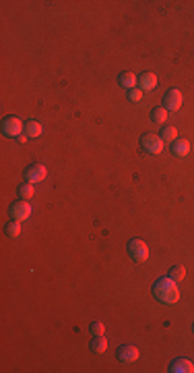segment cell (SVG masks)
<instances>
[{
  "instance_id": "obj_3",
  "label": "cell",
  "mask_w": 194,
  "mask_h": 373,
  "mask_svg": "<svg viewBox=\"0 0 194 373\" xmlns=\"http://www.w3.org/2000/svg\"><path fill=\"white\" fill-rule=\"evenodd\" d=\"M128 255L133 257L134 261H147L149 259V247H147V243L145 240H141V238H133L128 243Z\"/></svg>"
},
{
  "instance_id": "obj_9",
  "label": "cell",
  "mask_w": 194,
  "mask_h": 373,
  "mask_svg": "<svg viewBox=\"0 0 194 373\" xmlns=\"http://www.w3.org/2000/svg\"><path fill=\"white\" fill-rule=\"evenodd\" d=\"M136 87L143 89V91H153L155 87H157V75L143 73L141 77H138V81H136Z\"/></svg>"
},
{
  "instance_id": "obj_8",
  "label": "cell",
  "mask_w": 194,
  "mask_h": 373,
  "mask_svg": "<svg viewBox=\"0 0 194 373\" xmlns=\"http://www.w3.org/2000/svg\"><path fill=\"white\" fill-rule=\"evenodd\" d=\"M118 359H120V363H124V365H128V363H134L136 359H138V348L134 346V344H122L120 348H118Z\"/></svg>"
},
{
  "instance_id": "obj_21",
  "label": "cell",
  "mask_w": 194,
  "mask_h": 373,
  "mask_svg": "<svg viewBox=\"0 0 194 373\" xmlns=\"http://www.w3.org/2000/svg\"><path fill=\"white\" fill-rule=\"evenodd\" d=\"M141 98H143V89H138V87L128 89V100L130 102H141Z\"/></svg>"
},
{
  "instance_id": "obj_2",
  "label": "cell",
  "mask_w": 194,
  "mask_h": 373,
  "mask_svg": "<svg viewBox=\"0 0 194 373\" xmlns=\"http://www.w3.org/2000/svg\"><path fill=\"white\" fill-rule=\"evenodd\" d=\"M141 147L147 152V153H153V155H157L164 152V139H161V135H155V133H147L141 137Z\"/></svg>"
},
{
  "instance_id": "obj_12",
  "label": "cell",
  "mask_w": 194,
  "mask_h": 373,
  "mask_svg": "<svg viewBox=\"0 0 194 373\" xmlns=\"http://www.w3.org/2000/svg\"><path fill=\"white\" fill-rule=\"evenodd\" d=\"M136 81H138V77L134 75V73H130V71H124V73H120V77H118V83H120V87H124V89H134L136 87Z\"/></svg>"
},
{
  "instance_id": "obj_4",
  "label": "cell",
  "mask_w": 194,
  "mask_h": 373,
  "mask_svg": "<svg viewBox=\"0 0 194 373\" xmlns=\"http://www.w3.org/2000/svg\"><path fill=\"white\" fill-rule=\"evenodd\" d=\"M0 129H2V133L6 137H19L21 131H25V124H23L17 116H6V119H2Z\"/></svg>"
},
{
  "instance_id": "obj_18",
  "label": "cell",
  "mask_w": 194,
  "mask_h": 373,
  "mask_svg": "<svg viewBox=\"0 0 194 373\" xmlns=\"http://www.w3.org/2000/svg\"><path fill=\"white\" fill-rule=\"evenodd\" d=\"M184 276H186V270H184L182 263H174V266L169 268V278L176 280V282H182Z\"/></svg>"
},
{
  "instance_id": "obj_7",
  "label": "cell",
  "mask_w": 194,
  "mask_h": 373,
  "mask_svg": "<svg viewBox=\"0 0 194 373\" xmlns=\"http://www.w3.org/2000/svg\"><path fill=\"white\" fill-rule=\"evenodd\" d=\"M182 102H184L182 91L169 89V91L165 93V98H164V108H165V110H174V112H178V110L182 108Z\"/></svg>"
},
{
  "instance_id": "obj_15",
  "label": "cell",
  "mask_w": 194,
  "mask_h": 373,
  "mask_svg": "<svg viewBox=\"0 0 194 373\" xmlns=\"http://www.w3.org/2000/svg\"><path fill=\"white\" fill-rule=\"evenodd\" d=\"M161 139H164V143H174L178 139V129L172 127V124H165V127L161 129Z\"/></svg>"
},
{
  "instance_id": "obj_13",
  "label": "cell",
  "mask_w": 194,
  "mask_h": 373,
  "mask_svg": "<svg viewBox=\"0 0 194 373\" xmlns=\"http://www.w3.org/2000/svg\"><path fill=\"white\" fill-rule=\"evenodd\" d=\"M44 133V127L37 120H27L25 122V137H29V139H37Z\"/></svg>"
},
{
  "instance_id": "obj_17",
  "label": "cell",
  "mask_w": 194,
  "mask_h": 373,
  "mask_svg": "<svg viewBox=\"0 0 194 373\" xmlns=\"http://www.w3.org/2000/svg\"><path fill=\"white\" fill-rule=\"evenodd\" d=\"M4 232H6V237H9V238H17V237H21V222L11 220V222L4 226Z\"/></svg>"
},
{
  "instance_id": "obj_19",
  "label": "cell",
  "mask_w": 194,
  "mask_h": 373,
  "mask_svg": "<svg viewBox=\"0 0 194 373\" xmlns=\"http://www.w3.org/2000/svg\"><path fill=\"white\" fill-rule=\"evenodd\" d=\"M151 120H153V122H164V120H167V110H165L164 106L153 108V110H151Z\"/></svg>"
},
{
  "instance_id": "obj_20",
  "label": "cell",
  "mask_w": 194,
  "mask_h": 373,
  "mask_svg": "<svg viewBox=\"0 0 194 373\" xmlns=\"http://www.w3.org/2000/svg\"><path fill=\"white\" fill-rule=\"evenodd\" d=\"M89 332H91V336H104L105 328H104L102 322H93V323L89 325Z\"/></svg>"
},
{
  "instance_id": "obj_1",
  "label": "cell",
  "mask_w": 194,
  "mask_h": 373,
  "mask_svg": "<svg viewBox=\"0 0 194 373\" xmlns=\"http://www.w3.org/2000/svg\"><path fill=\"white\" fill-rule=\"evenodd\" d=\"M153 294L155 299L164 305H174V303L180 301V286H178L176 280L172 278H159L157 282L153 284Z\"/></svg>"
},
{
  "instance_id": "obj_5",
  "label": "cell",
  "mask_w": 194,
  "mask_h": 373,
  "mask_svg": "<svg viewBox=\"0 0 194 373\" xmlns=\"http://www.w3.org/2000/svg\"><path fill=\"white\" fill-rule=\"evenodd\" d=\"M11 218L13 220H17V222H25L29 220V216H31V205L27 203L25 199H19V201H15V203L11 205Z\"/></svg>"
},
{
  "instance_id": "obj_10",
  "label": "cell",
  "mask_w": 194,
  "mask_h": 373,
  "mask_svg": "<svg viewBox=\"0 0 194 373\" xmlns=\"http://www.w3.org/2000/svg\"><path fill=\"white\" fill-rule=\"evenodd\" d=\"M169 371L172 373H194V363L188 359H176L169 365Z\"/></svg>"
},
{
  "instance_id": "obj_16",
  "label": "cell",
  "mask_w": 194,
  "mask_h": 373,
  "mask_svg": "<svg viewBox=\"0 0 194 373\" xmlns=\"http://www.w3.org/2000/svg\"><path fill=\"white\" fill-rule=\"evenodd\" d=\"M35 195V186H33V183H23V185H19V197L21 199H25V201H29L31 197Z\"/></svg>"
},
{
  "instance_id": "obj_11",
  "label": "cell",
  "mask_w": 194,
  "mask_h": 373,
  "mask_svg": "<svg viewBox=\"0 0 194 373\" xmlns=\"http://www.w3.org/2000/svg\"><path fill=\"white\" fill-rule=\"evenodd\" d=\"M172 153L178 155V158H184V155L190 153V141L188 139H176L172 143Z\"/></svg>"
},
{
  "instance_id": "obj_14",
  "label": "cell",
  "mask_w": 194,
  "mask_h": 373,
  "mask_svg": "<svg viewBox=\"0 0 194 373\" xmlns=\"http://www.w3.org/2000/svg\"><path fill=\"white\" fill-rule=\"evenodd\" d=\"M89 346H91V351L95 355H102V353H105V348H107V340H105V336H93Z\"/></svg>"
},
{
  "instance_id": "obj_6",
  "label": "cell",
  "mask_w": 194,
  "mask_h": 373,
  "mask_svg": "<svg viewBox=\"0 0 194 373\" xmlns=\"http://www.w3.org/2000/svg\"><path fill=\"white\" fill-rule=\"evenodd\" d=\"M25 181L27 183H42L45 176H48V170H45V166L44 164H29L27 168H25Z\"/></svg>"
}]
</instances>
